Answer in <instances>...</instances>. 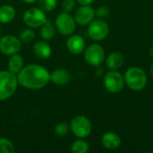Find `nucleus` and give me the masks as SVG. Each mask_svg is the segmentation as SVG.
Listing matches in <instances>:
<instances>
[{"label":"nucleus","mask_w":153,"mask_h":153,"mask_svg":"<svg viewBox=\"0 0 153 153\" xmlns=\"http://www.w3.org/2000/svg\"><path fill=\"white\" fill-rule=\"evenodd\" d=\"M16 76L19 85L30 90L44 88L50 82V73L48 69L36 64L23 66Z\"/></svg>","instance_id":"nucleus-1"},{"label":"nucleus","mask_w":153,"mask_h":153,"mask_svg":"<svg viewBox=\"0 0 153 153\" xmlns=\"http://www.w3.org/2000/svg\"><path fill=\"white\" fill-rule=\"evenodd\" d=\"M125 83L132 91H139L145 88L147 85L146 73L140 67L133 66L126 70L124 76Z\"/></svg>","instance_id":"nucleus-2"},{"label":"nucleus","mask_w":153,"mask_h":153,"mask_svg":"<svg viewBox=\"0 0 153 153\" xmlns=\"http://www.w3.org/2000/svg\"><path fill=\"white\" fill-rule=\"evenodd\" d=\"M16 74L10 71H0V101L10 99L16 91L18 87Z\"/></svg>","instance_id":"nucleus-3"},{"label":"nucleus","mask_w":153,"mask_h":153,"mask_svg":"<svg viewBox=\"0 0 153 153\" xmlns=\"http://www.w3.org/2000/svg\"><path fill=\"white\" fill-rule=\"evenodd\" d=\"M70 128L77 138L83 139L91 134L92 126L91 121L86 117L76 116L71 120Z\"/></svg>","instance_id":"nucleus-4"},{"label":"nucleus","mask_w":153,"mask_h":153,"mask_svg":"<svg viewBox=\"0 0 153 153\" xmlns=\"http://www.w3.org/2000/svg\"><path fill=\"white\" fill-rule=\"evenodd\" d=\"M55 26L57 31L65 36H70L76 28V22L70 13L63 12L59 13L55 20Z\"/></svg>","instance_id":"nucleus-5"},{"label":"nucleus","mask_w":153,"mask_h":153,"mask_svg":"<svg viewBox=\"0 0 153 153\" xmlns=\"http://www.w3.org/2000/svg\"><path fill=\"white\" fill-rule=\"evenodd\" d=\"M47 21L46 13L37 7L27 9L23 13V22L29 28H40Z\"/></svg>","instance_id":"nucleus-6"},{"label":"nucleus","mask_w":153,"mask_h":153,"mask_svg":"<svg viewBox=\"0 0 153 153\" xmlns=\"http://www.w3.org/2000/svg\"><path fill=\"white\" fill-rule=\"evenodd\" d=\"M125 85L124 76L117 70H110L104 76V86L110 93L120 92Z\"/></svg>","instance_id":"nucleus-7"},{"label":"nucleus","mask_w":153,"mask_h":153,"mask_svg":"<svg viewBox=\"0 0 153 153\" xmlns=\"http://www.w3.org/2000/svg\"><path fill=\"white\" fill-rule=\"evenodd\" d=\"M84 60L91 66L100 65L105 59L104 48L99 44H91L85 48L84 51Z\"/></svg>","instance_id":"nucleus-8"},{"label":"nucleus","mask_w":153,"mask_h":153,"mask_svg":"<svg viewBox=\"0 0 153 153\" xmlns=\"http://www.w3.org/2000/svg\"><path fill=\"white\" fill-rule=\"evenodd\" d=\"M109 33V26L103 19H98L92 21L89 24L88 35L96 41H101L105 39Z\"/></svg>","instance_id":"nucleus-9"},{"label":"nucleus","mask_w":153,"mask_h":153,"mask_svg":"<svg viewBox=\"0 0 153 153\" xmlns=\"http://www.w3.org/2000/svg\"><path fill=\"white\" fill-rule=\"evenodd\" d=\"M22 48V41L13 35H5L0 38V52L5 56L17 54Z\"/></svg>","instance_id":"nucleus-10"},{"label":"nucleus","mask_w":153,"mask_h":153,"mask_svg":"<svg viewBox=\"0 0 153 153\" xmlns=\"http://www.w3.org/2000/svg\"><path fill=\"white\" fill-rule=\"evenodd\" d=\"M95 17V10L90 5H82L79 7L74 14V19L76 23L86 26L89 25Z\"/></svg>","instance_id":"nucleus-11"},{"label":"nucleus","mask_w":153,"mask_h":153,"mask_svg":"<svg viewBox=\"0 0 153 153\" xmlns=\"http://www.w3.org/2000/svg\"><path fill=\"white\" fill-rule=\"evenodd\" d=\"M84 39L77 34H72L66 40V48L68 51L73 55H80L83 53L85 49Z\"/></svg>","instance_id":"nucleus-12"},{"label":"nucleus","mask_w":153,"mask_h":153,"mask_svg":"<svg viewBox=\"0 0 153 153\" xmlns=\"http://www.w3.org/2000/svg\"><path fill=\"white\" fill-rule=\"evenodd\" d=\"M50 81L56 85H65L71 81V74L68 70L58 68L50 73Z\"/></svg>","instance_id":"nucleus-13"},{"label":"nucleus","mask_w":153,"mask_h":153,"mask_svg":"<svg viewBox=\"0 0 153 153\" xmlns=\"http://www.w3.org/2000/svg\"><path fill=\"white\" fill-rule=\"evenodd\" d=\"M101 143L102 146L108 150H116L121 145V138L115 133L108 132L102 135Z\"/></svg>","instance_id":"nucleus-14"},{"label":"nucleus","mask_w":153,"mask_h":153,"mask_svg":"<svg viewBox=\"0 0 153 153\" xmlns=\"http://www.w3.org/2000/svg\"><path fill=\"white\" fill-rule=\"evenodd\" d=\"M33 53L36 56L41 59H48L52 54L51 47L46 40H39L34 43L32 48Z\"/></svg>","instance_id":"nucleus-15"},{"label":"nucleus","mask_w":153,"mask_h":153,"mask_svg":"<svg viewBox=\"0 0 153 153\" xmlns=\"http://www.w3.org/2000/svg\"><path fill=\"white\" fill-rule=\"evenodd\" d=\"M124 61H125L124 55L121 52L115 51L108 56L106 60V65L108 68L110 70H117L123 65Z\"/></svg>","instance_id":"nucleus-16"},{"label":"nucleus","mask_w":153,"mask_h":153,"mask_svg":"<svg viewBox=\"0 0 153 153\" xmlns=\"http://www.w3.org/2000/svg\"><path fill=\"white\" fill-rule=\"evenodd\" d=\"M23 58L21 55L19 54H14L10 56V58L8 60L7 63V67H8V71H10L11 73L17 74L23 67Z\"/></svg>","instance_id":"nucleus-17"},{"label":"nucleus","mask_w":153,"mask_h":153,"mask_svg":"<svg viewBox=\"0 0 153 153\" xmlns=\"http://www.w3.org/2000/svg\"><path fill=\"white\" fill-rule=\"evenodd\" d=\"M16 15V11L10 4H4L0 7V23L5 24L11 22Z\"/></svg>","instance_id":"nucleus-18"},{"label":"nucleus","mask_w":153,"mask_h":153,"mask_svg":"<svg viewBox=\"0 0 153 153\" xmlns=\"http://www.w3.org/2000/svg\"><path fill=\"white\" fill-rule=\"evenodd\" d=\"M39 34H40L41 39L46 41L51 40L54 39V37L56 35V29L50 20L47 19L45 23L40 27Z\"/></svg>","instance_id":"nucleus-19"},{"label":"nucleus","mask_w":153,"mask_h":153,"mask_svg":"<svg viewBox=\"0 0 153 153\" xmlns=\"http://www.w3.org/2000/svg\"><path fill=\"white\" fill-rule=\"evenodd\" d=\"M89 150H90L89 143L82 139L74 142L71 146V151L74 153H87Z\"/></svg>","instance_id":"nucleus-20"},{"label":"nucleus","mask_w":153,"mask_h":153,"mask_svg":"<svg viewBox=\"0 0 153 153\" xmlns=\"http://www.w3.org/2000/svg\"><path fill=\"white\" fill-rule=\"evenodd\" d=\"M15 152L14 144L7 138H0V153H13Z\"/></svg>","instance_id":"nucleus-21"},{"label":"nucleus","mask_w":153,"mask_h":153,"mask_svg":"<svg viewBox=\"0 0 153 153\" xmlns=\"http://www.w3.org/2000/svg\"><path fill=\"white\" fill-rule=\"evenodd\" d=\"M39 5L44 12H52L57 4V0H38Z\"/></svg>","instance_id":"nucleus-22"},{"label":"nucleus","mask_w":153,"mask_h":153,"mask_svg":"<svg viewBox=\"0 0 153 153\" xmlns=\"http://www.w3.org/2000/svg\"><path fill=\"white\" fill-rule=\"evenodd\" d=\"M35 32L33 30L31 29H25L23 30L21 33H20V40L24 42V43H29V42H31L34 39H35Z\"/></svg>","instance_id":"nucleus-23"},{"label":"nucleus","mask_w":153,"mask_h":153,"mask_svg":"<svg viewBox=\"0 0 153 153\" xmlns=\"http://www.w3.org/2000/svg\"><path fill=\"white\" fill-rule=\"evenodd\" d=\"M68 131H69V126L65 122H60V123L56 124L54 128L55 134L59 137L66 135L68 134Z\"/></svg>","instance_id":"nucleus-24"},{"label":"nucleus","mask_w":153,"mask_h":153,"mask_svg":"<svg viewBox=\"0 0 153 153\" xmlns=\"http://www.w3.org/2000/svg\"><path fill=\"white\" fill-rule=\"evenodd\" d=\"M110 13V10L107 6H100L97 10H95V15L99 19H105Z\"/></svg>","instance_id":"nucleus-25"},{"label":"nucleus","mask_w":153,"mask_h":153,"mask_svg":"<svg viewBox=\"0 0 153 153\" xmlns=\"http://www.w3.org/2000/svg\"><path fill=\"white\" fill-rule=\"evenodd\" d=\"M75 5V1L74 0H63L61 6L64 12L66 13H71Z\"/></svg>","instance_id":"nucleus-26"},{"label":"nucleus","mask_w":153,"mask_h":153,"mask_svg":"<svg viewBox=\"0 0 153 153\" xmlns=\"http://www.w3.org/2000/svg\"><path fill=\"white\" fill-rule=\"evenodd\" d=\"M77 2L81 5H90L93 2V0H77Z\"/></svg>","instance_id":"nucleus-27"},{"label":"nucleus","mask_w":153,"mask_h":153,"mask_svg":"<svg viewBox=\"0 0 153 153\" xmlns=\"http://www.w3.org/2000/svg\"><path fill=\"white\" fill-rule=\"evenodd\" d=\"M24 3H26V4H33V3H35L36 1H38V0H22Z\"/></svg>","instance_id":"nucleus-28"},{"label":"nucleus","mask_w":153,"mask_h":153,"mask_svg":"<svg viewBox=\"0 0 153 153\" xmlns=\"http://www.w3.org/2000/svg\"><path fill=\"white\" fill-rule=\"evenodd\" d=\"M150 56H152V58H153V45L150 48Z\"/></svg>","instance_id":"nucleus-29"},{"label":"nucleus","mask_w":153,"mask_h":153,"mask_svg":"<svg viewBox=\"0 0 153 153\" xmlns=\"http://www.w3.org/2000/svg\"><path fill=\"white\" fill-rule=\"evenodd\" d=\"M151 75H152V77L153 78V64L152 65V67H151Z\"/></svg>","instance_id":"nucleus-30"},{"label":"nucleus","mask_w":153,"mask_h":153,"mask_svg":"<svg viewBox=\"0 0 153 153\" xmlns=\"http://www.w3.org/2000/svg\"><path fill=\"white\" fill-rule=\"evenodd\" d=\"M0 35H1V27H0Z\"/></svg>","instance_id":"nucleus-31"}]
</instances>
